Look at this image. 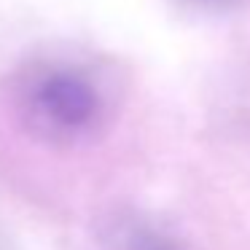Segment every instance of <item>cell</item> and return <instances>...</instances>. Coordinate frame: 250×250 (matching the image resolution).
Segmentation results:
<instances>
[{
    "label": "cell",
    "instance_id": "obj_1",
    "mask_svg": "<svg viewBox=\"0 0 250 250\" xmlns=\"http://www.w3.org/2000/svg\"><path fill=\"white\" fill-rule=\"evenodd\" d=\"M8 105L33 140L51 148H76L108 126L105 86L67 60L41 57L22 65L8 81Z\"/></svg>",
    "mask_w": 250,
    "mask_h": 250
},
{
    "label": "cell",
    "instance_id": "obj_2",
    "mask_svg": "<svg viewBox=\"0 0 250 250\" xmlns=\"http://www.w3.org/2000/svg\"><path fill=\"white\" fill-rule=\"evenodd\" d=\"M132 250H169V248H167V242H162L156 237H146V239H135Z\"/></svg>",
    "mask_w": 250,
    "mask_h": 250
},
{
    "label": "cell",
    "instance_id": "obj_3",
    "mask_svg": "<svg viewBox=\"0 0 250 250\" xmlns=\"http://www.w3.org/2000/svg\"><path fill=\"white\" fill-rule=\"evenodd\" d=\"M202 3H226V0H202Z\"/></svg>",
    "mask_w": 250,
    "mask_h": 250
}]
</instances>
